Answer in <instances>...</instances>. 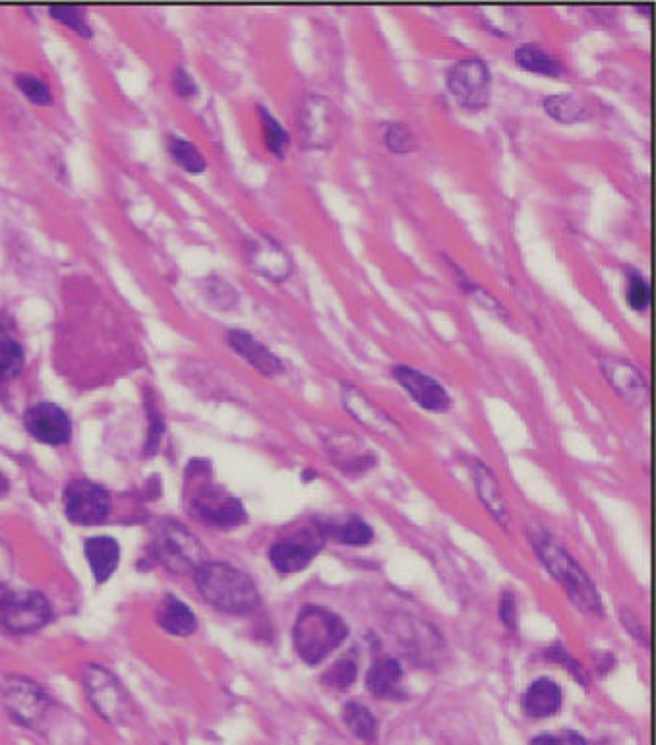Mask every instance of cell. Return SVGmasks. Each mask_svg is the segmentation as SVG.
I'll use <instances>...</instances> for the list:
<instances>
[{
  "mask_svg": "<svg viewBox=\"0 0 656 745\" xmlns=\"http://www.w3.org/2000/svg\"><path fill=\"white\" fill-rule=\"evenodd\" d=\"M229 341L230 347L240 357H245L256 370H260L265 376H275V374L283 372V362L268 347L258 343L255 337L247 331H230Z\"/></svg>",
  "mask_w": 656,
  "mask_h": 745,
  "instance_id": "cell-16",
  "label": "cell"
},
{
  "mask_svg": "<svg viewBox=\"0 0 656 745\" xmlns=\"http://www.w3.org/2000/svg\"><path fill=\"white\" fill-rule=\"evenodd\" d=\"M111 500L99 484L78 478L66 486L65 513L75 524L103 523L109 516Z\"/></svg>",
  "mask_w": 656,
  "mask_h": 745,
  "instance_id": "cell-9",
  "label": "cell"
},
{
  "mask_svg": "<svg viewBox=\"0 0 656 745\" xmlns=\"http://www.w3.org/2000/svg\"><path fill=\"white\" fill-rule=\"evenodd\" d=\"M501 620L508 625L509 630H516L517 612H516V600H513V595H504L501 598Z\"/></svg>",
  "mask_w": 656,
  "mask_h": 745,
  "instance_id": "cell-38",
  "label": "cell"
},
{
  "mask_svg": "<svg viewBox=\"0 0 656 745\" xmlns=\"http://www.w3.org/2000/svg\"><path fill=\"white\" fill-rule=\"evenodd\" d=\"M2 701L10 716L25 729H39L50 709L47 693L27 678H9L4 681Z\"/></svg>",
  "mask_w": 656,
  "mask_h": 745,
  "instance_id": "cell-6",
  "label": "cell"
},
{
  "mask_svg": "<svg viewBox=\"0 0 656 745\" xmlns=\"http://www.w3.org/2000/svg\"><path fill=\"white\" fill-rule=\"evenodd\" d=\"M329 450L341 467L349 465L353 471L359 467H369L374 461L369 451L354 448V438H351V436L336 434L333 442H329Z\"/></svg>",
  "mask_w": 656,
  "mask_h": 745,
  "instance_id": "cell-27",
  "label": "cell"
},
{
  "mask_svg": "<svg viewBox=\"0 0 656 745\" xmlns=\"http://www.w3.org/2000/svg\"><path fill=\"white\" fill-rule=\"evenodd\" d=\"M172 157L190 172H202L205 169V161L202 154L197 151L186 139L171 138L169 142Z\"/></svg>",
  "mask_w": 656,
  "mask_h": 745,
  "instance_id": "cell-30",
  "label": "cell"
},
{
  "mask_svg": "<svg viewBox=\"0 0 656 745\" xmlns=\"http://www.w3.org/2000/svg\"><path fill=\"white\" fill-rule=\"evenodd\" d=\"M562 707V689L552 680L534 681L523 697V709L533 719H546L556 714Z\"/></svg>",
  "mask_w": 656,
  "mask_h": 745,
  "instance_id": "cell-19",
  "label": "cell"
},
{
  "mask_svg": "<svg viewBox=\"0 0 656 745\" xmlns=\"http://www.w3.org/2000/svg\"><path fill=\"white\" fill-rule=\"evenodd\" d=\"M86 557L90 562L91 572L99 585L108 583L111 575L115 574L121 562V546L111 537H91L86 542Z\"/></svg>",
  "mask_w": 656,
  "mask_h": 745,
  "instance_id": "cell-15",
  "label": "cell"
},
{
  "mask_svg": "<svg viewBox=\"0 0 656 745\" xmlns=\"http://www.w3.org/2000/svg\"><path fill=\"white\" fill-rule=\"evenodd\" d=\"M260 116H262L263 134H265V142H268V148L275 154L278 157H283L285 149L289 146V134L283 126H281L280 121L275 116L270 115L268 109L260 106Z\"/></svg>",
  "mask_w": 656,
  "mask_h": 745,
  "instance_id": "cell-29",
  "label": "cell"
},
{
  "mask_svg": "<svg viewBox=\"0 0 656 745\" xmlns=\"http://www.w3.org/2000/svg\"><path fill=\"white\" fill-rule=\"evenodd\" d=\"M394 377L407 390V394L419 403L422 409L442 413L452 407V399L440 382L410 366H395Z\"/></svg>",
  "mask_w": 656,
  "mask_h": 745,
  "instance_id": "cell-12",
  "label": "cell"
},
{
  "mask_svg": "<svg viewBox=\"0 0 656 745\" xmlns=\"http://www.w3.org/2000/svg\"><path fill=\"white\" fill-rule=\"evenodd\" d=\"M197 509L204 519L219 527H235L247 519L240 501L229 496H219V494L205 496L204 500L197 501Z\"/></svg>",
  "mask_w": 656,
  "mask_h": 745,
  "instance_id": "cell-20",
  "label": "cell"
},
{
  "mask_svg": "<svg viewBox=\"0 0 656 745\" xmlns=\"http://www.w3.org/2000/svg\"><path fill=\"white\" fill-rule=\"evenodd\" d=\"M157 560L174 574H184L202 565V546L194 534L179 524H165L154 544Z\"/></svg>",
  "mask_w": 656,
  "mask_h": 745,
  "instance_id": "cell-7",
  "label": "cell"
},
{
  "mask_svg": "<svg viewBox=\"0 0 656 745\" xmlns=\"http://www.w3.org/2000/svg\"><path fill=\"white\" fill-rule=\"evenodd\" d=\"M83 684H86L88 697H90L95 713L103 721H108L113 726H121V724L131 721V699L111 671L91 664L86 668Z\"/></svg>",
  "mask_w": 656,
  "mask_h": 745,
  "instance_id": "cell-4",
  "label": "cell"
},
{
  "mask_svg": "<svg viewBox=\"0 0 656 745\" xmlns=\"http://www.w3.org/2000/svg\"><path fill=\"white\" fill-rule=\"evenodd\" d=\"M331 534L336 537L337 541L344 542V544H354V546H362L369 544L374 539V532L369 524L364 523L359 517L349 519L341 529H333Z\"/></svg>",
  "mask_w": 656,
  "mask_h": 745,
  "instance_id": "cell-31",
  "label": "cell"
},
{
  "mask_svg": "<svg viewBox=\"0 0 656 745\" xmlns=\"http://www.w3.org/2000/svg\"><path fill=\"white\" fill-rule=\"evenodd\" d=\"M157 622L174 637H186L196 631L197 625L194 612L182 600L174 597L165 598L161 610L157 614Z\"/></svg>",
  "mask_w": 656,
  "mask_h": 745,
  "instance_id": "cell-21",
  "label": "cell"
},
{
  "mask_svg": "<svg viewBox=\"0 0 656 745\" xmlns=\"http://www.w3.org/2000/svg\"><path fill=\"white\" fill-rule=\"evenodd\" d=\"M544 109L552 118H556L559 123H577L589 116V109L585 105V101L575 93L548 95L544 99Z\"/></svg>",
  "mask_w": 656,
  "mask_h": 745,
  "instance_id": "cell-25",
  "label": "cell"
},
{
  "mask_svg": "<svg viewBox=\"0 0 656 745\" xmlns=\"http://www.w3.org/2000/svg\"><path fill=\"white\" fill-rule=\"evenodd\" d=\"M49 600L35 590L0 595V625L12 633H33L50 620Z\"/></svg>",
  "mask_w": 656,
  "mask_h": 745,
  "instance_id": "cell-5",
  "label": "cell"
},
{
  "mask_svg": "<svg viewBox=\"0 0 656 745\" xmlns=\"http://www.w3.org/2000/svg\"><path fill=\"white\" fill-rule=\"evenodd\" d=\"M341 397H343L344 409L349 410L361 425L369 426L370 430L387 436V438L401 436V428L395 425L384 410L377 409L376 405L370 402L359 387L343 385Z\"/></svg>",
  "mask_w": 656,
  "mask_h": 745,
  "instance_id": "cell-13",
  "label": "cell"
},
{
  "mask_svg": "<svg viewBox=\"0 0 656 745\" xmlns=\"http://www.w3.org/2000/svg\"><path fill=\"white\" fill-rule=\"evenodd\" d=\"M401 666L394 658L377 661L369 670L366 688L370 689L372 696L380 697V699L394 697L397 693V686L401 681Z\"/></svg>",
  "mask_w": 656,
  "mask_h": 745,
  "instance_id": "cell-23",
  "label": "cell"
},
{
  "mask_svg": "<svg viewBox=\"0 0 656 745\" xmlns=\"http://www.w3.org/2000/svg\"><path fill=\"white\" fill-rule=\"evenodd\" d=\"M531 541L539 552V557L548 567L550 574L562 583L569 597L574 598L575 605L587 612H600L599 595L592 587L591 579L579 565L575 564L574 557L562 546L550 541V537L542 531L531 532Z\"/></svg>",
  "mask_w": 656,
  "mask_h": 745,
  "instance_id": "cell-3",
  "label": "cell"
},
{
  "mask_svg": "<svg viewBox=\"0 0 656 745\" xmlns=\"http://www.w3.org/2000/svg\"><path fill=\"white\" fill-rule=\"evenodd\" d=\"M316 550L304 542H278L270 552L271 564L283 574H296L313 562Z\"/></svg>",
  "mask_w": 656,
  "mask_h": 745,
  "instance_id": "cell-22",
  "label": "cell"
},
{
  "mask_svg": "<svg viewBox=\"0 0 656 745\" xmlns=\"http://www.w3.org/2000/svg\"><path fill=\"white\" fill-rule=\"evenodd\" d=\"M252 263L262 275L275 281L289 278L291 273V258L283 246L271 238H262V242L252 248Z\"/></svg>",
  "mask_w": 656,
  "mask_h": 745,
  "instance_id": "cell-18",
  "label": "cell"
},
{
  "mask_svg": "<svg viewBox=\"0 0 656 745\" xmlns=\"http://www.w3.org/2000/svg\"><path fill=\"white\" fill-rule=\"evenodd\" d=\"M24 422L27 432L37 442L49 443V445L66 443L72 434L70 418L65 410L53 403L33 405L32 409L25 413Z\"/></svg>",
  "mask_w": 656,
  "mask_h": 745,
  "instance_id": "cell-11",
  "label": "cell"
},
{
  "mask_svg": "<svg viewBox=\"0 0 656 745\" xmlns=\"http://www.w3.org/2000/svg\"><path fill=\"white\" fill-rule=\"evenodd\" d=\"M386 144L387 148L395 151V154H407V151L417 149V138L412 136V132L405 124L399 123L387 126Z\"/></svg>",
  "mask_w": 656,
  "mask_h": 745,
  "instance_id": "cell-32",
  "label": "cell"
},
{
  "mask_svg": "<svg viewBox=\"0 0 656 745\" xmlns=\"http://www.w3.org/2000/svg\"><path fill=\"white\" fill-rule=\"evenodd\" d=\"M651 301V287L647 281L641 278L640 273H630L627 279V303L635 311L643 312Z\"/></svg>",
  "mask_w": 656,
  "mask_h": 745,
  "instance_id": "cell-35",
  "label": "cell"
},
{
  "mask_svg": "<svg viewBox=\"0 0 656 745\" xmlns=\"http://www.w3.org/2000/svg\"><path fill=\"white\" fill-rule=\"evenodd\" d=\"M50 16L57 18L58 22H63V24L75 27L76 32L80 33V35H86V37H90L91 35L90 27L86 25V22H83V16L80 14V10L50 9Z\"/></svg>",
  "mask_w": 656,
  "mask_h": 745,
  "instance_id": "cell-36",
  "label": "cell"
},
{
  "mask_svg": "<svg viewBox=\"0 0 656 745\" xmlns=\"http://www.w3.org/2000/svg\"><path fill=\"white\" fill-rule=\"evenodd\" d=\"M337 111L329 99L310 95L301 109V136L308 148H329L337 138Z\"/></svg>",
  "mask_w": 656,
  "mask_h": 745,
  "instance_id": "cell-10",
  "label": "cell"
},
{
  "mask_svg": "<svg viewBox=\"0 0 656 745\" xmlns=\"http://www.w3.org/2000/svg\"><path fill=\"white\" fill-rule=\"evenodd\" d=\"M24 369V352L12 339L0 337V382H9Z\"/></svg>",
  "mask_w": 656,
  "mask_h": 745,
  "instance_id": "cell-28",
  "label": "cell"
},
{
  "mask_svg": "<svg viewBox=\"0 0 656 745\" xmlns=\"http://www.w3.org/2000/svg\"><path fill=\"white\" fill-rule=\"evenodd\" d=\"M343 721L354 736L366 744H374L377 737V721L374 714L361 703H347L343 709Z\"/></svg>",
  "mask_w": 656,
  "mask_h": 745,
  "instance_id": "cell-26",
  "label": "cell"
},
{
  "mask_svg": "<svg viewBox=\"0 0 656 745\" xmlns=\"http://www.w3.org/2000/svg\"><path fill=\"white\" fill-rule=\"evenodd\" d=\"M12 575V554L9 546L0 539V585L7 583Z\"/></svg>",
  "mask_w": 656,
  "mask_h": 745,
  "instance_id": "cell-39",
  "label": "cell"
},
{
  "mask_svg": "<svg viewBox=\"0 0 656 745\" xmlns=\"http://www.w3.org/2000/svg\"><path fill=\"white\" fill-rule=\"evenodd\" d=\"M517 65L536 75L559 76L564 72V66L558 58L542 49L536 43H523L516 49Z\"/></svg>",
  "mask_w": 656,
  "mask_h": 745,
  "instance_id": "cell-24",
  "label": "cell"
},
{
  "mask_svg": "<svg viewBox=\"0 0 656 745\" xmlns=\"http://www.w3.org/2000/svg\"><path fill=\"white\" fill-rule=\"evenodd\" d=\"M18 88L24 91L25 98L37 103V105H49L53 98H50V91L45 83L35 78V76H18Z\"/></svg>",
  "mask_w": 656,
  "mask_h": 745,
  "instance_id": "cell-34",
  "label": "cell"
},
{
  "mask_svg": "<svg viewBox=\"0 0 656 745\" xmlns=\"http://www.w3.org/2000/svg\"><path fill=\"white\" fill-rule=\"evenodd\" d=\"M600 366L607 374L608 382L614 385L615 392L630 403H643L647 399V384L640 370L633 369L630 362L620 359H604Z\"/></svg>",
  "mask_w": 656,
  "mask_h": 745,
  "instance_id": "cell-14",
  "label": "cell"
},
{
  "mask_svg": "<svg viewBox=\"0 0 656 745\" xmlns=\"http://www.w3.org/2000/svg\"><path fill=\"white\" fill-rule=\"evenodd\" d=\"M196 585L207 605L227 614H247L260 605L256 583L237 567L227 564L200 565Z\"/></svg>",
  "mask_w": 656,
  "mask_h": 745,
  "instance_id": "cell-1",
  "label": "cell"
},
{
  "mask_svg": "<svg viewBox=\"0 0 656 745\" xmlns=\"http://www.w3.org/2000/svg\"><path fill=\"white\" fill-rule=\"evenodd\" d=\"M347 625L339 616L324 608H304L293 628L296 653L306 664H318L336 651L344 637Z\"/></svg>",
  "mask_w": 656,
  "mask_h": 745,
  "instance_id": "cell-2",
  "label": "cell"
},
{
  "mask_svg": "<svg viewBox=\"0 0 656 745\" xmlns=\"http://www.w3.org/2000/svg\"><path fill=\"white\" fill-rule=\"evenodd\" d=\"M533 745H587V742L575 732H556L534 737Z\"/></svg>",
  "mask_w": 656,
  "mask_h": 745,
  "instance_id": "cell-37",
  "label": "cell"
},
{
  "mask_svg": "<svg viewBox=\"0 0 656 745\" xmlns=\"http://www.w3.org/2000/svg\"><path fill=\"white\" fill-rule=\"evenodd\" d=\"M354 678H357V664L353 661H339L324 674V681L331 688H349Z\"/></svg>",
  "mask_w": 656,
  "mask_h": 745,
  "instance_id": "cell-33",
  "label": "cell"
},
{
  "mask_svg": "<svg viewBox=\"0 0 656 745\" xmlns=\"http://www.w3.org/2000/svg\"><path fill=\"white\" fill-rule=\"evenodd\" d=\"M473 478H475L476 494H478L480 501L485 504L488 511L493 513L494 519L501 527H508V508H506V500H504L500 484L496 481L493 471L485 467L483 463H475L473 465Z\"/></svg>",
  "mask_w": 656,
  "mask_h": 745,
  "instance_id": "cell-17",
  "label": "cell"
},
{
  "mask_svg": "<svg viewBox=\"0 0 656 745\" xmlns=\"http://www.w3.org/2000/svg\"><path fill=\"white\" fill-rule=\"evenodd\" d=\"M453 98L467 109H483L490 98V72L483 58H463L448 75Z\"/></svg>",
  "mask_w": 656,
  "mask_h": 745,
  "instance_id": "cell-8",
  "label": "cell"
}]
</instances>
